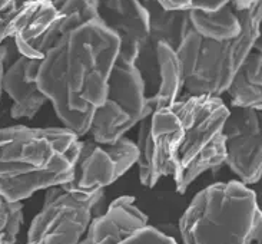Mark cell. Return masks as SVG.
<instances>
[{
	"label": "cell",
	"instance_id": "cell-19",
	"mask_svg": "<svg viewBox=\"0 0 262 244\" xmlns=\"http://www.w3.org/2000/svg\"><path fill=\"white\" fill-rule=\"evenodd\" d=\"M53 5L57 12L63 14H78L83 22L99 19V0H57Z\"/></svg>",
	"mask_w": 262,
	"mask_h": 244
},
{
	"label": "cell",
	"instance_id": "cell-21",
	"mask_svg": "<svg viewBox=\"0 0 262 244\" xmlns=\"http://www.w3.org/2000/svg\"><path fill=\"white\" fill-rule=\"evenodd\" d=\"M17 10L16 0H0V45L6 40V29L9 22Z\"/></svg>",
	"mask_w": 262,
	"mask_h": 244
},
{
	"label": "cell",
	"instance_id": "cell-12",
	"mask_svg": "<svg viewBox=\"0 0 262 244\" xmlns=\"http://www.w3.org/2000/svg\"><path fill=\"white\" fill-rule=\"evenodd\" d=\"M99 19L119 39V55L134 64L143 43L148 40V12L141 0H99Z\"/></svg>",
	"mask_w": 262,
	"mask_h": 244
},
{
	"label": "cell",
	"instance_id": "cell-22",
	"mask_svg": "<svg viewBox=\"0 0 262 244\" xmlns=\"http://www.w3.org/2000/svg\"><path fill=\"white\" fill-rule=\"evenodd\" d=\"M228 3L229 0H191V10L198 9V10L212 12V10H218L220 7L225 6Z\"/></svg>",
	"mask_w": 262,
	"mask_h": 244
},
{
	"label": "cell",
	"instance_id": "cell-23",
	"mask_svg": "<svg viewBox=\"0 0 262 244\" xmlns=\"http://www.w3.org/2000/svg\"><path fill=\"white\" fill-rule=\"evenodd\" d=\"M166 10H191V0H155Z\"/></svg>",
	"mask_w": 262,
	"mask_h": 244
},
{
	"label": "cell",
	"instance_id": "cell-8",
	"mask_svg": "<svg viewBox=\"0 0 262 244\" xmlns=\"http://www.w3.org/2000/svg\"><path fill=\"white\" fill-rule=\"evenodd\" d=\"M136 145L122 136L114 143L80 139L72 178L62 184L64 191L93 194L114 184L136 162Z\"/></svg>",
	"mask_w": 262,
	"mask_h": 244
},
{
	"label": "cell",
	"instance_id": "cell-5",
	"mask_svg": "<svg viewBox=\"0 0 262 244\" xmlns=\"http://www.w3.org/2000/svg\"><path fill=\"white\" fill-rule=\"evenodd\" d=\"M241 32L234 39L212 40L189 29L177 48V56L188 95L221 96L245 57L261 37V0L241 12H235Z\"/></svg>",
	"mask_w": 262,
	"mask_h": 244
},
{
	"label": "cell",
	"instance_id": "cell-17",
	"mask_svg": "<svg viewBox=\"0 0 262 244\" xmlns=\"http://www.w3.org/2000/svg\"><path fill=\"white\" fill-rule=\"evenodd\" d=\"M189 22L198 35L212 40L234 39L241 32L239 19L229 3L212 12L192 9L189 10Z\"/></svg>",
	"mask_w": 262,
	"mask_h": 244
},
{
	"label": "cell",
	"instance_id": "cell-6",
	"mask_svg": "<svg viewBox=\"0 0 262 244\" xmlns=\"http://www.w3.org/2000/svg\"><path fill=\"white\" fill-rule=\"evenodd\" d=\"M106 194L64 191L60 186L46 188L42 210L33 217L26 244H78L89 224L106 211Z\"/></svg>",
	"mask_w": 262,
	"mask_h": 244
},
{
	"label": "cell",
	"instance_id": "cell-2",
	"mask_svg": "<svg viewBox=\"0 0 262 244\" xmlns=\"http://www.w3.org/2000/svg\"><path fill=\"white\" fill-rule=\"evenodd\" d=\"M79 138L71 129L0 128V197L23 201L36 191L72 178Z\"/></svg>",
	"mask_w": 262,
	"mask_h": 244
},
{
	"label": "cell",
	"instance_id": "cell-4",
	"mask_svg": "<svg viewBox=\"0 0 262 244\" xmlns=\"http://www.w3.org/2000/svg\"><path fill=\"white\" fill-rule=\"evenodd\" d=\"M182 244H251L261 234L255 191L241 181L199 191L179 220Z\"/></svg>",
	"mask_w": 262,
	"mask_h": 244
},
{
	"label": "cell",
	"instance_id": "cell-14",
	"mask_svg": "<svg viewBox=\"0 0 262 244\" xmlns=\"http://www.w3.org/2000/svg\"><path fill=\"white\" fill-rule=\"evenodd\" d=\"M40 59H29L21 56L9 65L2 79L3 92L12 99L10 116L13 119H32L42 107L48 102V98L36 84V72Z\"/></svg>",
	"mask_w": 262,
	"mask_h": 244
},
{
	"label": "cell",
	"instance_id": "cell-16",
	"mask_svg": "<svg viewBox=\"0 0 262 244\" xmlns=\"http://www.w3.org/2000/svg\"><path fill=\"white\" fill-rule=\"evenodd\" d=\"M231 107L262 109V55L254 49L245 57L227 89Z\"/></svg>",
	"mask_w": 262,
	"mask_h": 244
},
{
	"label": "cell",
	"instance_id": "cell-1",
	"mask_svg": "<svg viewBox=\"0 0 262 244\" xmlns=\"http://www.w3.org/2000/svg\"><path fill=\"white\" fill-rule=\"evenodd\" d=\"M119 55V39L100 19L66 32L39 60L36 84L64 128L85 136L103 104L107 79Z\"/></svg>",
	"mask_w": 262,
	"mask_h": 244
},
{
	"label": "cell",
	"instance_id": "cell-3",
	"mask_svg": "<svg viewBox=\"0 0 262 244\" xmlns=\"http://www.w3.org/2000/svg\"><path fill=\"white\" fill-rule=\"evenodd\" d=\"M168 155L178 194H185L201 174L225 161L222 127L229 108L221 96L186 95L170 105Z\"/></svg>",
	"mask_w": 262,
	"mask_h": 244
},
{
	"label": "cell",
	"instance_id": "cell-24",
	"mask_svg": "<svg viewBox=\"0 0 262 244\" xmlns=\"http://www.w3.org/2000/svg\"><path fill=\"white\" fill-rule=\"evenodd\" d=\"M7 46L5 43L0 45V100H2V93H3V86H2V79H3V73L6 69V60H7Z\"/></svg>",
	"mask_w": 262,
	"mask_h": 244
},
{
	"label": "cell",
	"instance_id": "cell-15",
	"mask_svg": "<svg viewBox=\"0 0 262 244\" xmlns=\"http://www.w3.org/2000/svg\"><path fill=\"white\" fill-rule=\"evenodd\" d=\"M156 89L146 96V105L152 111L170 107L182 96L184 76L177 50L168 43L159 42L155 46Z\"/></svg>",
	"mask_w": 262,
	"mask_h": 244
},
{
	"label": "cell",
	"instance_id": "cell-25",
	"mask_svg": "<svg viewBox=\"0 0 262 244\" xmlns=\"http://www.w3.org/2000/svg\"><path fill=\"white\" fill-rule=\"evenodd\" d=\"M256 2L258 0H229V5L235 12H241V10H247L252 5H255Z\"/></svg>",
	"mask_w": 262,
	"mask_h": 244
},
{
	"label": "cell",
	"instance_id": "cell-20",
	"mask_svg": "<svg viewBox=\"0 0 262 244\" xmlns=\"http://www.w3.org/2000/svg\"><path fill=\"white\" fill-rule=\"evenodd\" d=\"M118 244H178L173 237L165 234L163 231L146 224L145 227L134 231L130 236L123 238Z\"/></svg>",
	"mask_w": 262,
	"mask_h": 244
},
{
	"label": "cell",
	"instance_id": "cell-10",
	"mask_svg": "<svg viewBox=\"0 0 262 244\" xmlns=\"http://www.w3.org/2000/svg\"><path fill=\"white\" fill-rule=\"evenodd\" d=\"M139 124L136 139V162L139 167V181L143 187L152 188L163 177L172 175L168 155V139L172 128L170 107L149 111Z\"/></svg>",
	"mask_w": 262,
	"mask_h": 244
},
{
	"label": "cell",
	"instance_id": "cell-18",
	"mask_svg": "<svg viewBox=\"0 0 262 244\" xmlns=\"http://www.w3.org/2000/svg\"><path fill=\"white\" fill-rule=\"evenodd\" d=\"M23 224V202L0 197V244H14Z\"/></svg>",
	"mask_w": 262,
	"mask_h": 244
},
{
	"label": "cell",
	"instance_id": "cell-9",
	"mask_svg": "<svg viewBox=\"0 0 262 244\" xmlns=\"http://www.w3.org/2000/svg\"><path fill=\"white\" fill-rule=\"evenodd\" d=\"M222 135L225 147L224 164L242 184L258 182L262 174L261 111L231 107L222 127Z\"/></svg>",
	"mask_w": 262,
	"mask_h": 244
},
{
	"label": "cell",
	"instance_id": "cell-7",
	"mask_svg": "<svg viewBox=\"0 0 262 244\" xmlns=\"http://www.w3.org/2000/svg\"><path fill=\"white\" fill-rule=\"evenodd\" d=\"M148 111L139 71L134 64L116 59L107 79L106 98L95 111L88 134L98 143H114L125 136Z\"/></svg>",
	"mask_w": 262,
	"mask_h": 244
},
{
	"label": "cell",
	"instance_id": "cell-13",
	"mask_svg": "<svg viewBox=\"0 0 262 244\" xmlns=\"http://www.w3.org/2000/svg\"><path fill=\"white\" fill-rule=\"evenodd\" d=\"M148 224V215L135 206V197L122 195L95 217L78 244H118Z\"/></svg>",
	"mask_w": 262,
	"mask_h": 244
},
{
	"label": "cell",
	"instance_id": "cell-26",
	"mask_svg": "<svg viewBox=\"0 0 262 244\" xmlns=\"http://www.w3.org/2000/svg\"><path fill=\"white\" fill-rule=\"evenodd\" d=\"M28 2H50V3H55L57 0H16V5L19 7L21 5H25V3H28Z\"/></svg>",
	"mask_w": 262,
	"mask_h": 244
},
{
	"label": "cell",
	"instance_id": "cell-11",
	"mask_svg": "<svg viewBox=\"0 0 262 244\" xmlns=\"http://www.w3.org/2000/svg\"><path fill=\"white\" fill-rule=\"evenodd\" d=\"M82 23L86 22L78 14H63L50 2H37L29 21L13 36L16 49L21 56L42 59L66 32Z\"/></svg>",
	"mask_w": 262,
	"mask_h": 244
}]
</instances>
